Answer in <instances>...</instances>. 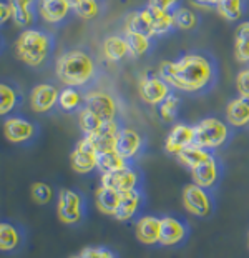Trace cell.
I'll return each instance as SVG.
<instances>
[{"mask_svg":"<svg viewBox=\"0 0 249 258\" xmlns=\"http://www.w3.org/2000/svg\"><path fill=\"white\" fill-rule=\"evenodd\" d=\"M236 90L239 93V97L249 98V67L242 69L236 75Z\"/></svg>","mask_w":249,"mask_h":258,"instance_id":"obj_40","label":"cell"},{"mask_svg":"<svg viewBox=\"0 0 249 258\" xmlns=\"http://www.w3.org/2000/svg\"><path fill=\"white\" fill-rule=\"evenodd\" d=\"M138 93L145 103L151 107H158L173 93V89L168 85V82H164L158 75V72H145L138 82Z\"/></svg>","mask_w":249,"mask_h":258,"instance_id":"obj_7","label":"cell"},{"mask_svg":"<svg viewBox=\"0 0 249 258\" xmlns=\"http://www.w3.org/2000/svg\"><path fill=\"white\" fill-rule=\"evenodd\" d=\"M234 58L239 63H249V42L234 38Z\"/></svg>","mask_w":249,"mask_h":258,"instance_id":"obj_42","label":"cell"},{"mask_svg":"<svg viewBox=\"0 0 249 258\" xmlns=\"http://www.w3.org/2000/svg\"><path fill=\"white\" fill-rule=\"evenodd\" d=\"M145 147H146V142L140 132L131 127L121 125L118 137H116L115 150L118 152L125 160H128L130 163L135 165V162L143 155V152H145Z\"/></svg>","mask_w":249,"mask_h":258,"instance_id":"obj_10","label":"cell"},{"mask_svg":"<svg viewBox=\"0 0 249 258\" xmlns=\"http://www.w3.org/2000/svg\"><path fill=\"white\" fill-rule=\"evenodd\" d=\"M136 238L143 245H156L161 237V217L154 215H143L136 220Z\"/></svg>","mask_w":249,"mask_h":258,"instance_id":"obj_19","label":"cell"},{"mask_svg":"<svg viewBox=\"0 0 249 258\" xmlns=\"http://www.w3.org/2000/svg\"><path fill=\"white\" fill-rule=\"evenodd\" d=\"M70 163L71 168L81 175H88L98 170V150L88 137L78 140L73 152L70 153Z\"/></svg>","mask_w":249,"mask_h":258,"instance_id":"obj_12","label":"cell"},{"mask_svg":"<svg viewBox=\"0 0 249 258\" xmlns=\"http://www.w3.org/2000/svg\"><path fill=\"white\" fill-rule=\"evenodd\" d=\"M121 199V194H118L116 190L108 188V186L100 185L95 190V203L97 208L105 215H112L115 217V212L118 208V203Z\"/></svg>","mask_w":249,"mask_h":258,"instance_id":"obj_28","label":"cell"},{"mask_svg":"<svg viewBox=\"0 0 249 258\" xmlns=\"http://www.w3.org/2000/svg\"><path fill=\"white\" fill-rule=\"evenodd\" d=\"M123 35L126 37V40L130 43L131 57L140 58L143 55H146V53L153 48V43H154L153 37H148L143 34H135V32H125Z\"/></svg>","mask_w":249,"mask_h":258,"instance_id":"obj_34","label":"cell"},{"mask_svg":"<svg viewBox=\"0 0 249 258\" xmlns=\"http://www.w3.org/2000/svg\"><path fill=\"white\" fill-rule=\"evenodd\" d=\"M234 38H236V40H246V42H249V20L242 22V24H239V25L236 27Z\"/></svg>","mask_w":249,"mask_h":258,"instance_id":"obj_44","label":"cell"},{"mask_svg":"<svg viewBox=\"0 0 249 258\" xmlns=\"http://www.w3.org/2000/svg\"><path fill=\"white\" fill-rule=\"evenodd\" d=\"M196 142L195 145L214 152L216 148L224 147L232 137L231 125L216 117H206L195 125Z\"/></svg>","mask_w":249,"mask_h":258,"instance_id":"obj_4","label":"cell"},{"mask_svg":"<svg viewBox=\"0 0 249 258\" xmlns=\"http://www.w3.org/2000/svg\"><path fill=\"white\" fill-rule=\"evenodd\" d=\"M70 258H83L81 255H73V256H70Z\"/></svg>","mask_w":249,"mask_h":258,"instance_id":"obj_47","label":"cell"},{"mask_svg":"<svg viewBox=\"0 0 249 258\" xmlns=\"http://www.w3.org/2000/svg\"><path fill=\"white\" fill-rule=\"evenodd\" d=\"M60 90L53 84H38L30 92V107L37 113H50L58 107Z\"/></svg>","mask_w":249,"mask_h":258,"instance_id":"obj_14","label":"cell"},{"mask_svg":"<svg viewBox=\"0 0 249 258\" xmlns=\"http://www.w3.org/2000/svg\"><path fill=\"white\" fill-rule=\"evenodd\" d=\"M10 19H12V7H10L9 0H2L0 2V22L5 25Z\"/></svg>","mask_w":249,"mask_h":258,"instance_id":"obj_43","label":"cell"},{"mask_svg":"<svg viewBox=\"0 0 249 258\" xmlns=\"http://www.w3.org/2000/svg\"><path fill=\"white\" fill-rule=\"evenodd\" d=\"M55 77L65 87L87 92L98 79V62L88 48H70L55 62Z\"/></svg>","mask_w":249,"mask_h":258,"instance_id":"obj_2","label":"cell"},{"mask_svg":"<svg viewBox=\"0 0 249 258\" xmlns=\"http://www.w3.org/2000/svg\"><path fill=\"white\" fill-rule=\"evenodd\" d=\"M25 241V232L22 225H17L12 222H2L0 223V250L4 253H12L19 250Z\"/></svg>","mask_w":249,"mask_h":258,"instance_id":"obj_22","label":"cell"},{"mask_svg":"<svg viewBox=\"0 0 249 258\" xmlns=\"http://www.w3.org/2000/svg\"><path fill=\"white\" fill-rule=\"evenodd\" d=\"M247 9V0H219L216 12L226 22H237L242 19Z\"/></svg>","mask_w":249,"mask_h":258,"instance_id":"obj_31","label":"cell"},{"mask_svg":"<svg viewBox=\"0 0 249 258\" xmlns=\"http://www.w3.org/2000/svg\"><path fill=\"white\" fill-rule=\"evenodd\" d=\"M247 245H249V235H247Z\"/></svg>","mask_w":249,"mask_h":258,"instance_id":"obj_48","label":"cell"},{"mask_svg":"<svg viewBox=\"0 0 249 258\" xmlns=\"http://www.w3.org/2000/svg\"><path fill=\"white\" fill-rule=\"evenodd\" d=\"M131 165H133V163H130L128 160H125V158L121 157L116 150L100 152L98 153V172L100 173L120 172V170H125V168H128Z\"/></svg>","mask_w":249,"mask_h":258,"instance_id":"obj_30","label":"cell"},{"mask_svg":"<svg viewBox=\"0 0 249 258\" xmlns=\"http://www.w3.org/2000/svg\"><path fill=\"white\" fill-rule=\"evenodd\" d=\"M57 213L65 225H78L87 217V200L78 190L62 188L57 195Z\"/></svg>","mask_w":249,"mask_h":258,"instance_id":"obj_5","label":"cell"},{"mask_svg":"<svg viewBox=\"0 0 249 258\" xmlns=\"http://www.w3.org/2000/svg\"><path fill=\"white\" fill-rule=\"evenodd\" d=\"M66 2L70 4V7H71V9H75L76 5H78V4L81 2V0H66Z\"/></svg>","mask_w":249,"mask_h":258,"instance_id":"obj_46","label":"cell"},{"mask_svg":"<svg viewBox=\"0 0 249 258\" xmlns=\"http://www.w3.org/2000/svg\"><path fill=\"white\" fill-rule=\"evenodd\" d=\"M125 32H135V34H143L148 37H153L151 22L146 14L145 9L141 10H133L125 17Z\"/></svg>","mask_w":249,"mask_h":258,"instance_id":"obj_29","label":"cell"},{"mask_svg":"<svg viewBox=\"0 0 249 258\" xmlns=\"http://www.w3.org/2000/svg\"><path fill=\"white\" fill-rule=\"evenodd\" d=\"M181 202H183V207H185L188 212L199 218L209 217L214 210V200H213L211 190L203 188V186H199L196 183H190L183 188Z\"/></svg>","mask_w":249,"mask_h":258,"instance_id":"obj_6","label":"cell"},{"mask_svg":"<svg viewBox=\"0 0 249 258\" xmlns=\"http://www.w3.org/2000/svg\"><path fill=\"white\" fill-rule=\"evenodd\" d=\"M190 237V225L186 220L173 215L161 217V237H159V245L163 246H178L185 243Z\"/></svg>","mask_w":249,"mask_h":258,"instance_id":"obj_13","label":"cell"},{"mask_svg":"<svg viewBox=\"0 0 249 258\" xmlns=\"http://www.w3.org/2000/svg\"><path fill=\"white\" fill-rule=\"evenodd\" d=\"M181 0H148V5H151L154 9H159L163 12L175 14L180 9Z\"/></svg>","mask_w":249,"mask_h":258,"instance_id":"obj_41","label":"cell"},{"mask_svg":"<svg viewBox=\"0 0 249 258\" xmlns=\"http://www.w3.org/2000/svg\"><path fill=\"white\" fill-rule=\"evenodd\" d=\"M80 255L83 258H118V255L108 246H85Z\"/></svg>","mask_w":249,"mask_h":258,"instance_id":"obj_39","label":"cell"},{"mask_svg":"<svg viewBox=\"0 0 249 258\" xmlns=\"http://www.w3.org/2000/svg\"><path fill=\"white\" fill-rule=\"evenodd\" d=\"M71 14L73 9L66 0H38V15L50 25H63Z\"/></svg>","mask_w":249,"mask_h":258,"instance_id":"obj_16","label":"cell"},{"mask_svg":"<svg viewBox=\"0 0 249 258\" xmlns=\"http://www.w3.org/2000/svg\"><path fill=\"white\" fill-rule=\"evenodd\" d=\"M83 100H85V93H81V90L73 89V87H65L60 90L58 108L66 113L78 112L83 107Z\"/></svg>","mask_w":249,"mask_h":258,"instance_id":"obj_32","label":"cell"},{"mask_svg":"<svg viewBox=\"0 0 249 258\" xmlns=\"http://www.w3.org/2000/svg\"><path fill=\"white\" fill-rule=\"evenodd\" d=\"M102 53L107 62L118 63L131 57V48L125 35H110L102 43Z\"/></svg>","mask_w":249,"mask_h":258,"instance_id":"obj_20","label":"cell"},{"mask_svg":"<svg viewBox=\"0 0 249 258\" xmlns=\"http://www.w3.org/2000/svg\"><path fill=\"white\" fill-rule=\"evenodd\" d=\"M143 205H145L143 190H133V191H126V194H121L118 208H116L113 218L118 222H130L140 215Z\"/></svg>","mask_w":249,"mask_h":258,"instance_id":"obj_18","label":"cell"},{"mask_svg":"<svg viewBox=\"0 0 249 258\" xmlns=\"http://www.w3.org/2000/svg\"><path fill=\"white\" fill-rule=\"evenodd\" d=\"M193 2H195L198 7H214L216 9V5L219 4V0H193Z\"/></svg>","mask_w":249,"mask_h":258,"instance_id":"obj_45","label":"cell"},{"mask_svg":"<svg viewBox=\"0 0 249 258\" xmlns=\"http://www.w3.org/2000/svg\"><path fill=\"white\" fill-rule=\"evenodd\" d=\"M158 75L173 90L188 95H201L216 85L219 79V67L209 52L191 50L176 60H163L158 67Z\"/></svg>","mask_w":249,"mask_h":258,"instance_id":"obj_1","label":"cell"},{"mask_svg":"<svg viewBox=\"0 0 249 258\" xmlns=\"http://www.w3.org/2000/svg\"><path fill=\"white\" fill-rule=\"evenodd\" d=\"M173 17H175V27L180 30H193V29H196L199 24L198 14L185 7H180L176 10L173 14Z\"/></svg>","mask_w":249,"mask_h":258,"instance_id":"obj_36","label":"cell"},{"mask_svg":"<svg viewBox=\"0 0 249 258\" xmlns=\"http://www.w3.org/2000/svg\"><path fill=\"white\" fill-rule=\"evenodd\" d=\"M102 9H103L102 0H81L73 9V14L83 20H92L97 19L102 14Z\"/></svg>","mask_w":249,"mask_h":258,"instance_id":"obj_37","label":"cell"},{"mask_svg":"<svg viewBox=\"0 0 249 258\" xmlns=\"http://www.w3.org/2000/svg\"><path fill=\"white\" fill-rule=\"evenodd\" d=\"M100 185L116 190L118 194H126V191L141 190L143 175H141V170L136 165H131L125 170H120V172L102 173V177H100Z\"/></svg>","mask_w":249,"mask_h":258,"instance_id":"obj_8","label":"cell"},{"mask_svg":"<svg viewBox=\"0 0 249 258\" xmlns=\"http://www.w3.org/2000/svg\"><path fill=\"white\" fill-rule=\"evenodd\" d=\"M121 128V122L118 118L112 120V122H105V125L100 128L95 135L88 137L95 148L100 152H110L115 150V144H116V137H118V132Z\"/></svg>","mask_w":249,"mask_h":258,"instance_id":"obj_24","label":"cell"},{"mask_svg":"<svg viewBox=\"0 0 249 258\" xmlns=\"http://www.w3.org/2000/svg\"><path fill=\"white\" fill-rule=\"evenodd\" d=\"M221 177H223V163H221L219 157H213L211 160L199 165L198 168L191 170V178L193 183L206 190H213L216 185L219 183Z\"/></svg>","mask_w":249,"mask_h":258,"instance_id":"obj_17","label":"cell"},{"mask_svg":"<svg viewBox=\"0 0 249 258\" xmlns=\"http://www.w3.org/2000/svg\"><path fill=\"white\" fill-rule=\"evenodd\" d=\"M76 118H78V127L81 130L83 137L95 135L97 132L105 125V122L97 113H93L92 110H88L85 107H81L80 110L76 112Z\"/></svg>","mask_w":249,"mask_h":258,"instance_id":"obj_33","label":"cell"},{"mask_svg":"<svg viewBox=\"0 0 249 258\" xmlns=\"http://www.w3.org/2000/svg\"><path fill=\"white\" fill-rule=\"evenodd\" d=\"M24 97L17 85L10 84V82H2L0 84V113L2 117H9L14 113L17 108L22 107Z\"/></svg>","mask_w":249,"mask_h":258,"instance_id":"obj_25","label":"cell"},{"mask_svg":"<svg viewBox=\"0 0 249 258\" xmlns=\"http://www.w3.org/2000/svg\"><path fill=\"white\" fill-rule=\"evenodd\" d=\"M145 10H146L148 17H149V22H151V29H153L154 38L168 35L176 29L173 14L163 12V10L151 7V5H146Z\"/></svg>","mask_w":249,"mask_h":258,"instance_id":"obj_26","label":"cell"},{"mask_svg":"<svg viewBox=\"0 0 249 258\" xmlns=\"http://www.w3.org/2000/svg\"><path fill=\"white\" fill-rule=\"evenodd\" d=\"M12 7V20L19 27L30 29L38 15V0H9Z\"/></svg>","mask_w":249,"mask_h":258,"instance_id":"obj_21","label":"cell"},{"mask_svg":"<svg viewBox=\"0 0 249 258\" xmlns=\"http://www.w3.org/2000/svg\"><path fill=\"white\" fill-rule=\"evenodd\" d=\"M85 100H83V107L97 113L103 122H112V120L118 118V103H116L115 97L112 93L105 90H87Z\"/></svg>","mask_w":249,"mask_h":258,"instance_id":"obj_9","label":"cell"},{"mask_svg":"<svg viewBox=\"0 0 249 258\" xmlns=\"http://www.w3.org/2000/svg\"><path fill=\"white\" fill-rule=\"evenodd\" d=\"M14 50L22 63H25L27 67L38 69L52 58L55 50V38L45 30L30 27L19 35Z\"/></svg>","mask_w":249,"mask_h":258,"instance_id":"obj_3","label":"cell"},{"mask_svg":"<svg viewBox=\"0 0 249 258\" xmlns=\"http://www.w3.org/2000/svg\"><path fill=\"white\" fill-rule=\"evenodd\" d=\"M196 142V132L195 125H188V123H176L173 128L170 130L168 137L164 142V150L170 155L176 157L180 152H183L185 148L195 145Z\"/></svg>","mask_w":249,"mask_h":258,"instance_id":"obj_15","label":"cell"},{"mask_svg":"<svg viewBox=\"0 0 249 258\" xmlns=\"http://www.w3.org/2000/svg\"><path fill=\"white\" fill-rule=\"evenodd\" d=\"M226 122L234 128L249 127V98L236 97L228 102L226 105Z\"/></svg>","mask_w":249,"mask_h":258,"instance_id":"obj_23","label":"cell"},{"mask_svg":"<svg viewBox=\"0 0 249 258\" xmlns=\"http://www.w3.org/2000/svg\"><path fill=\"white\" fill-rule=\"evenodd\" d=\"M180 105H181V100L175 92L171 93L164 102L159 103L158 115H159V118H161V122L163 123H173L176 120V117H178V113H180Z\"/></svg>","mask_w":249,"mask_h":258,"instance_id":"obj_35","label":"cell"},{"mask_svg":"<svg viewBox=\"0 0 249 258\" xmlns=\"http://www.w3.org/2000/svg\"><path fill=\"white\" fill-rule=\"evenodd\" d=\"M38 125L22 115H14L4 120V135L10 144H29L38 137Z\"/></svg>","mask_w":249,"mask_h":258,"instance_id":"obj_11","label":"cell"},{"mask_svg":"<svg viewBox=\"0 0 249 258\" xmlns=\"http://www.w3.org/2000/svg\"><path fill=\"white\" fill-rule=\"evenodd\" d=\"M32 199L35 200L37 203L40 205H45V203H50L53 199V190L52 186L48 183H43V182H35L32 185Z\"/></svg>","mask_w":249,"mask_h":258,"instance_id":"obj_38","label":"cell"},{"mask_svg":"<svg viewBox=\"0 0 249 258\" xmlns=\"http://www.w3.org/2000/svg\"><path fill=\"white\" fill-rule=\"evenodd\" d=\"M213 157H214V152L206 150V148L198 147V145H191L185 148L183 152H180L178 155H176V160L191 172V170L198 168L199 165L206 163L208 160H211Z\"/></svg>","mask_w":249,"mask_h":258,"instance_id":"obj_27","label":"cell"}]
</instances>
